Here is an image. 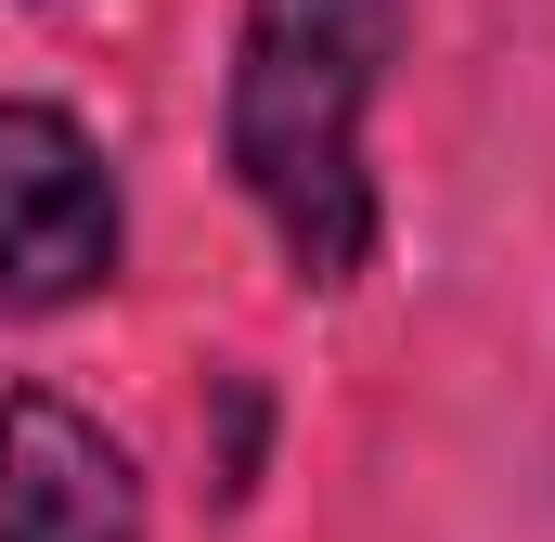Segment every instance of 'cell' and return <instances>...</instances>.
Listing matches in <instances>:
<instances>
[{
	"label": "cell",
	"instance_id": "6da1fadb",
	"mask_svg": "<svg viewBox=\"0 0 555 542\" xmlns=\"http://www.w3.org/2000/svg\"><path fill=\"white\" fill-rule=\"evenodd\" d=\"M414 39V0H246L220 65V168L272 233L297 297H349L388 246L375 104Z\"/></svg>",
	"mask_w": 555,
	"mask_h": 542
},
{
	"label": "cell",
	"instance_id": "7a4b0ae2",
	"mask_svg": "<svg viewBox=\"0 0 555 542\" xmlns=\"http://www.w3.org/2000/svg\"><path fill=\"white\" fill-rule=\"evenodd\" d=\"M130 271V181L104 130L52 91H0V310L52 323L117 297Z\"/></svg>",
	"mask_w": 555,
	"mask_h": 542
},
{
	"label": "cell",
	"instance_id": "3957f363",
	"mask_svg": "<svg viewBox=\"0 0 555 542\" xmlns=\"http://www.w3.org/2000/svg\"><path fill=\"white\" fill-rule=\"evenodd\" d=\"M155 504H142L130 439L91 401L13 375L0 388V542H142Z\"/></svg>",
	"mask_w": 555,
	"mask_h": 542
},
{
	"label": "cell",
	"instance_id": "277c9868",
	"mask_svg": "<svg viewBox=\"0 0 555 542\" xmlns=\"http://www.w3.org/2000/svg\"><path fill=\"white\" fill-rule=\"evenodd\" d=\"M259 439H272V401H259V375L233 362V375H220V491H233V504L259 491Z\"/></svg>",
	"mask_w": 555,
	"mask_h": 542
}]
</instances>
